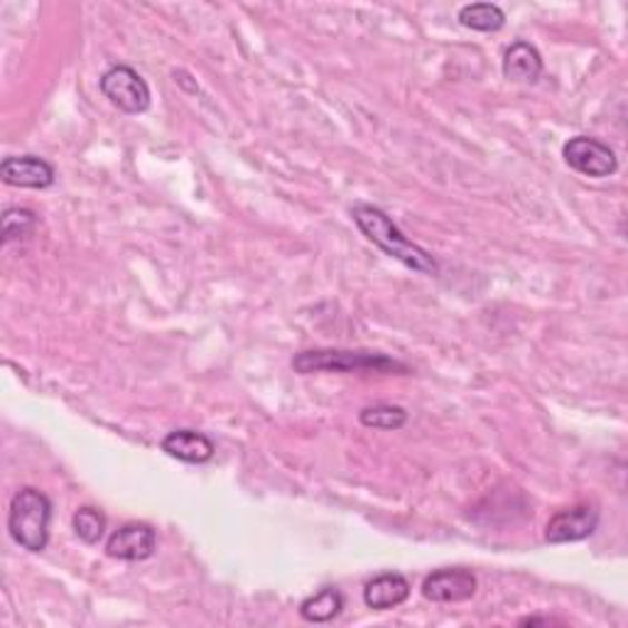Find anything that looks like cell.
<instances>
[{"mask_svg":"<svg viewBox=\"0 0 628 628\" xmlns=\"http://www.w3.org/2000/svg\"><path fill=\"white\" fill-rule=\"evenodd\" d=\"M352 219L359 226V232L364 234L371 244H376L385 256L401 261L405 268L415 273L438 275L440 265L432 258V253L413 244L383 209L373 207V204H356L352 209Z\"/></svg>","mask_w":628,"mask_h":628,"instance_id":"1","label":"cell"},{"mask_svg":"<svg viewBox=\"0 0 628 628\" xmlns=\"http://www.w3.org/2000/svg\"><path fill=\"white\" fill-rule=\"evenodd\" d=\"M302 376L310 373H408V366L385 354L352 352V349H312L293 359Z\"/></svg>","mask_w":628,"mask_h":628,"instance_id":"2","label":"cell"},{"mask_svg":"<svg viewBox=\"0 0 628 628\" xmlns=\"http://www.w3.org/2000/svg\"><path fill=\"white\" fill-rule=\"evenodd\" d=\"M52 503L38 489H20L10 501L8 530L20 548L42 552L50 542Z\"/></svg>","mask_w":628,"mask_h":628,"instance_id":"3","label":"cell"},{"mask_svg":"<svg viewBox=\"0 0 628 628\" xmlns=\"http://www.w3.org/2000/svg\"><path fill=\"white\" fill-rule=\"evenodd\" d=\"M99 87L106 99L116 108H120L124 114L138 116L150 108L148 81H145L136 69H130L126 65H118L104 71Z\"/></svg>","mask_w":628,"mask_h":628,"instance_id":"4","label":"cell"},{"mask_svg":"<svg viewBox=\"0 0 628 628\" xmlns=\"http://www.w3.org/2000/svg\"><path fill=\"white\" fill-rule=\"evenodd\" d=\"M562 157L575 173L585 177L601 179V177H611L616 170H619V160H616V153L609 148V145L589 136H577L567 140L562 148Z\"/></svg>","mask_w":628,"mask_h":628,"instance_id":"5","label":"cell"},{"mask_svg":"<svg viewBox=\"0 0 628 628\" xmlns=\"http://www.w3.org/2000/svg\"><path fill=\"white\" fill-rule=\"evenodd\" d=\"M597 526H599V511L589 503H579L550 518V523L546 528V540L552 542V546L579 542L587 540L589 536H595Z\"/></svg>","mask_w":628,"mask_h":628,"instance_id":"6","label":"cell"},{"mask_svg":"<svg viewBox=\"0 0 628 628\" xmlns=\"http://www.w3.org/2000/svg\"><path fill=\"white\" fill-rule=\"evenodd\" d=\"M477 577L462 567H452V570H438L432 572L425 582H422V597L434 604H457L467 601L477 595Z\"/></svg>","mask_w":628,"mask_h":628,"instance_id":"7","label":"cell"},{"mask_svg":"<svg viewBox=\"0 0 628 628\" xmlns=\"http://www.w3.org/2000/svg\"><path fill=\"white\" fill-rule=\"evenodd\" d=\"M0 177L10 187L47 189L55 185V167L38 155H16L6 157L0 165Z\"/></svg>","mask_w":628,"mask_h":628,"instance_id":"8","label":"cell"},{"mask_svg":"<svg viewBox=\"0 0 628 628\" xmlns=\"http://www.w3.org/2000/svg\"><path fill=\"white\" fill-rule=\"evenodd\" d=\"M157 548L155 530L148 523H128L111 533L106 542L108 558L126 560V562H140L153 558Z\"/></svg>","mask_w":628,"mask_h":628,"instance_id":"9","label":"cell"},{"mask_svg":"<svg viewBox=\"0 0 628 628\" xmlns=\"http://www.w3.org/2000/svg\"><path fill=\"white\" fill-rule=\"evenodd\" d=\"M163 452L185 464H207L214 457V444L207 434L195 430H175L163 440Z\"/></svg>","mask_w":628,"mask_h":628,"instance_id":"10","label":"cell"},{"mask_svg":"<svg viewBox=\"0 0 628 628\" xmlns=\"http://www.w3.org/2000/svg\"><path fill=\"white\" fill-rule=\"evenodd\" d=\"M503 77L516 84H536L542 77V57L530 42H513L503 55Z\"/></svg>","mask_w":628,"mask_h":628,"instance_id":"11","label":"cell"},{"mask_svg":"<svg viewBox=\"0 0 628 628\" xmlns=\"http://www.w3.org/2000/svg\"><path fill=\"white\" fill-rule=\"evenodd\" d=\"M408 597H410V582L398 572L379 575L376 579H371L364 589L366 607L376 611L401 607L403 601H408Z\"/></svg>","mask_w":628,"mask_h":628,"instance_id":"12","label":"cell"},{"mask_svg":"<svg viewBox=\"0 0 628 628\" xmlns=\"http://www.w3.org/2000/svg\"><path fill=\"white\" fill-rule=\"evenodd\" d=\"M344 609V595L336 587H322L317 595L300 604V616L310 624H327Z\"/></svg>","mask_w":628,"mask_h":628,"instance_id":"13","label":"cell"},{"mask_svg":"<svg viewBox=\"0 0 628 628\" xmlns=\"http://www.w3.org/2000/svg\"><path fill=\"white\" fill-rule=\"evenodd\" d=\"M459 22L477 32H499L506 26V13L493 3H471L459 10Z\"/></svg>","mask_w":628,"mask_h":628,"instance_id":"14","label":"cell"},{"mask_svg":"<svg viewBox=\"0 0 628 628\" xmlns=\"http://www.w3.org/2000/svg\"><path fill=\"white\" fill-rule=\"evenodd\" d=\"M38 228V214L26 207H10L3 212V244H13L35 234Z\"/></svg>","mask_w":628,"mask_h":628,"instance_id":"15","label":"cell"},{"mask_svg":"<svg viewBox=\"0 0 628 628\" xmlns=\"http://www.w3.org/2000/svg\"><path fill=\"white\" fill-rule=\"evenodd\" d=\"M361 425L373 430H401L408 422V413L398 405H373L361 410Z\"/></svg>","mask_w":628,"mask_h":628,"instance_id":"16","label":"cell"},{"mask_svg":"<svg viewBox=\"0 0 628 628\" xmlns=\"http://www.w3.org/2000/svg\"><path fill=\"white\" fill-rule=\"evenodd\" d=\"M75 530L77 536L87 542V546H96L104 538L106 530V516L99 509H91V506H84L75 513Z\"/></svg>","mask_w":628,"mask_h":628,"instance_id":"17","label":"cell"}]
</instances>
